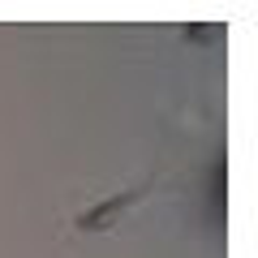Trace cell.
<instances>
[{"mask_svg":"<svg viewBox=\"0 0 258 258\" xmlns=\"http://www.w3.org/2000/svg\"><path fill=\"white\" fill-rule=\"evenodd\" d=\"M147 194H151V181H147V185H134V189L112 194V198H103V203L86 207V211L74 220V228H78V232H108V228H116V224L125 220V215L134 211V207H138Z\"/></svg>","mask_w":258,"mask_h":258,"instance_id":"cell-1","label":"cell"}]
</instances>
